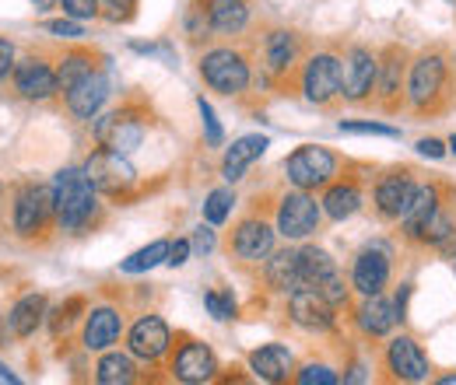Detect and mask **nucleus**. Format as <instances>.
Masks as SVG:
<instances>
[{"mask_svg":"<svg viewBox=\"0 0 456 385\" xmlns=\"http://www.w3.org/2000/svg\"><path fill=\"white\" fill-rule=\"evenodd\" d=\"M200 116H204V126H208V144H222V126H218V119H215V109H211V102H204L200 99Z\"/></svg>","mask_w":456,"mask_h":385,"instance_id":"c03bdc74","label":"nucleus"},{"mask_svg":"<svg viewBox=\"0 0 456 385\" xmlns=\"http://www.w3.org/2000/svg\"><path fill=\"white\" fill-rule=\"evenodd\" d=\"M134 379H137V368H134V361L126 354H106L99 361V368H95V382L102 385H126Z\"/></svg>","mask_w":456,"mask_h":385,"instance_id":"7c9ffc66","label":"nucleus"},{"mask_svg":"<svg viewBox=\"0 0 456 385\" xmlns=\"http://www.w3.org/2000/svg\"><path fill=\"white\" fill-rule=\"evenodd\" d=\"M119 333H123V319L116 309H92L85 333H81V343H85V350H110L119 340Z\"/></svg>","mask_w":456,"mask_h":385,"instance_id":"dca6fc26","label":"nucleus"},{"mask_svg":"<svg viewBox=\"0 0 456 385\" xmlns=\"http://www.w3.org/2000/svg\"><path fill=\"white\" fill-rule=\"evenodd\" d=\"M232 204H235L232 189H215V193L208 197V204H204V218H208V224H222V221H228Z\"/></svg>","mask_w":456,"mask_h":385,"instance_id":"72a5a7b5","label":"nucleus"},{"mask_svg":"<svg viewBox=\"0 0 456 385\" xmlns=\"http://www.w3.org/2000/svg\"><path fill=\"white\" fill-rule=\"evenodd\" d=\"M166 256H169V242H151V245L137 249L130 260H123V263H119V270H123V274H144V270H151V267L166 263Z\"/></svg>","mask_w":456,"mask_h":385,"instance_id":"473e14b6","label":"nucleus"},{"mask_svg":"<svg viewBox=\"0 0 456 385\" xmlns=\"http://www.w3.org/2000/svg\"><path fill=\"white\" fill-rule=\"evenodd\" d=\"M295 56H298L295 32L278 28V32H271V36H267V67H271V74H285L288 67L295 63Z\"/></svg>","mask_w":456,"mask_h":385,"instance_id":"cd10ccee","label":"nucleus"},{"mask_svg":"<svg viewBox=\"0 0 456 385\" xmlns=\"http://www.w3.org/2000/svg\"><path fill=\"white\" fill-rule=\"evenodd\" d=\"M137 14V0H102V18L113 21V25H123Z\"/></svg>","mask_w":456,"mask_h":385,"instance_id":"e433bc0d","label":"nucleus"},{"mask_svg":"<svg viewBox=\"0 0 456 385\" xmlns=\"http://www.w3.org/2000/svg\"><path fill=\"white\" fill-rule=\"evenodd\" d=\"M204 301H208L211 316H215V319H222V323L235 316V301H232V294H222V291H208V294H204Z\"/></svg>","mask_w":456,"mask_h":385,"instance_id":"58836bf2","label":"nucleus"},{"mask_svg":"<svg viewBox=\"0 0 456 385\" xmlns=\"http://www.w3.org/2000/svg\"><path fill=\"white\" fill-rule=\"evenodd\" d=\"M320 291H323V298H327V301H330L334 309H338V305H344V301H347V291H344V280H341V277H338V274H334V277H327V280L320 284Z\"/></svg>","mask_w":456,"mask_h":385,"instance_id":"79ce46f5","label":"nucleus"},{"mask_svg":"<svg viewBox=\"0 0 456 385\" xmlns=\"http://www.w3.org/2000/svg\"><path fill=\"white\" fill-rule=\"evenodd\" d=\"M341 133H376V137H397L394 126L383 123H341Z\"/></svg>","mask_w":456,"mask_h":385,"instance_id":"a19ab883","label":"nucleus"},{"mask_svg":"<svg viewBox=\"0 0 456 385\" xmlns=\"http://www.w3.org/2000/svg\"><path fill=\"white\" fill-rule=\"evenodd\" d=\"M53 228H60L53 186L36 179L18 182L11 189V231L28 245H43L53 235Z\"/></svg>","mask_w":456,"mask_h":385,"instance_id":"f257e3e1","label":"nucleus"},{"mask_svg":"<svg viewBox=\"0 0 456 385\" xmlns=\"http://www.w3.org/2000/svg\"><path fill=\"white\" fill-rule=\"evenodd\" d=\"M400 312L387 301V298H379V294H369V301L362 305V312H358V323H362V330L372 333V336H383V333H390L397 326Z\"/></svg>","mask_w":456,"mask_h":385,"instance_id":"393cba45","label":"nucleus"},{"mask_svg":"<svg viewBox=\"0 0 456 385\" xmlns=\"http://www.w3.org/2000/svg\"><path fill=\"white\" fill-rule=\"evenodd\" d=\"M172 375L179 379V382H211L215 375H218V357H215V350L208 347V343H197V340H186L179 350H175V357H172Z\"/></svg>","mask_w":456,"mask_h":385,"instance_id":"1a4fd4ad","label":"nucleus"},{"mask_svg":"<svg viewBox=\"0 0 456 385\" xmlns=\"http://www.w3.org/2000/svg\"><path fill=\"white\" fill-rule=\"evenodd\" d=\"M63 99H67V112H70L74 119H92L95 112L102 109V102L110 99V81H106L102 70H92V74L81 77Z\"/></svg>","mask_w":456,"mask_h":385,"instance_id":"4468645a","label":"nucleus"},{"mask_svg":"<svg viewBox=\"0 0 456 385\" xmlns=\"http://www.w3.org/2000/svg\"><path fill=\"white\" fill-rule=\"evenodd\" d=\"M298 274H302V287H320L327 277L338 274V263L330 260V253L309 245L298 253Z\"/></svg>","mask_w":456,"mask_h":385,"instance_id":"a878e982","label":"nucleus"},{"mask_svg":"<svg viewBox=\"0 0 456 385\" xmlns=\"http://www.w3.org/2000/svg\"><path fill=\"white\" fill-rule=\"evenodd\" d=\"M387 277H390V260H387V253L365 249V253L358 256V263H354L351 284H354V291H362V294H379L383 284H387Z\"/></svg>","mask_w":456,"mask_h":385,"instance_id":"a211bd4d","label":"nucleus"},{"mask_svg":"<svg viewBox=\"0 0 456 385\" xmlns=\"http://www.w3.org/2000/svg\"><path fill=\"white\" fill-rule=\"evenodd\" d=\"M358 204H362V193H358V186H354V182L330 186V193L323 197V211H327V214H330L334 221L351 218V214L358 211Z\"/></svg>","mask_w":456,"mask_h":385,"instance_id":"c85d7f7f","label":"nucleus"},{"mask_svg":"<svg viewBox=\"0 0 456 385\" xmlns=\"http://www.w3.org/2000/svg\"><path fill=\"white\" fill-rule=\"evenodd\" d=\"M397 74H400V63L390 60V63H387V74H383V92H387V95L397 92Z\"/></svg>","mask_w":456,"mask_h":385,"instance_id":"09e8293b","label":"nucleus"},{"mask_svg":"<svg viewBox=\"0 0 456 385\" xmlns=\"http://www.w3.org/2000/svg\"><path fill=\"white\" fill-rule=\"evenodd\" d=\"M7 340H14V333H11V323H7V316H0V347H7Z\"/></svg>","mask_w":456,"mask_h":385,"instance_id":"3c124183","label":"nucleus"},{"mask_svg":"<svg viewBox=\"0 0 456 385\" xmlns=\"http://www.w3.org/2000/svg\"><path fill=\"white\" fill-rule=\"evenodd\" d=\"M443 84V60L439 56H425L414 63V74H411V99L418 106H425Z\"/></svg>","mask_w":456,"mask_h":385,"instance_id":"b1692460","label":"nucleus"},{"mask_svg":"<svg viewBox=\"0 0 456 385\" xmlns=\"http://www.w3.org/2000/svg\"><path fill=\"white\" fill-rule=\"evenodd\" d=\"M53 193H57V221L60 231L70 235H85L99 224V200H95V186L81 168H60L53 179Z\"/></svg>","mask_w":456,"mask_h":385,"instance_id":"f03ea898","label":"nucleus"},{"mask_svg":"<svg viewBox=\"0 0 456 385\" xmlns=\"http://www.w3.org/2000/svg\"><path fill=\"white\" fill-rule=\"evenodd\" d=\"M387 361H390V372H394L397 379H407V382H421V379L428 375V361H425V354H421L418 343L407 340V336H400V340L390 343Z\"/></svg>","mask_w":456,"mask_h":385,"instance_id":"6ab92c4d","label":"nucleus"},{"mask_svg":"<svg viewBox=\"0 0 456 385\" xmlns=\"http://www.w3.org/2000/svg\"><path fill=\"white\" fill-rule=\"evenodd\" d=\"M4 200H7V189L0 186V228H4V211H7V204H4Z\"/></svg>","mask_w":456,"mask_h":385,"instance_id":"864d4df0","label":"nucleus"},{"mask_svg":"<svg viewBox=\"0 0 456 385\" xmlns=\"http://www.w3.org/2000/svg\"><path fill=\"white\" fill-rule=\"evenodd\" d=\"M295 382L298 385H334L338 382V375H334L330 368H323V365H305V368L295 375Z\"/></svg>","mask_w":456,"mask_h":385,"instance_id":"4c0bfd02","label":"nucleus"},{"mask_svg":"<svg viewBox=\"0 0 456 385\" xmlns=\"http://www.w3.org/2000/svg\"><path fill=\"white\" fill-rule=\"evenodd\" d=\"M144 130H148V126H144V119H141L137 112L116 109L99 119V126H95V140H99L102 148H110V151L130 155V151L141 148Z\"/></svg>","mask_w":456,"mask_h":385,"instance_id":"0eeeda50","label":"nucleus"},{"mask_svg":"<svg viewBox=\"0 0 456 385\" xmlns=\"http://www.w3.org/2000/svg\"><path fill=\"white\" fill-rule=\"evenodd\" d=\"M190 249H193L190 242H172V245H169V256H166V263H169L172 270H175V267H183V263H186V256H190Z\"/></svg>","mask_w":456,"mask_h":385,"instance_id":"49530a36","label":"nucleus"},{"mask_svg":"<svg viewBox=\"0 0 456 385\" xmlns=\"http://www.w3.org/2000/svg\"><path fill=\"white\" fill-rule=\"evenodd\" d=\"M418 235H421V238H428V242H446V238H450V221L436 211L432 218L421 224V231H418Z\"/></svg>","mask_w":456,"mask_h":385,"instance_id":"ea45409f","label":"nucleus"},{"mask_svg":"<svg viewBox=\"0 0 456 385\" xmlns=\"http://www.w3.org/2000/svg\"><path fill=\"white\" fill-rule=\"evenodd\" d=\"M193 249L208 256V253L215 249V231H211V228H197V235H193Z\"/></svg>","mask_w":456,"mask_h":385,"instance_id":"de8ad7c7","label":"nucleus"},{"mask_svg":"<svg viewBox=\"0 0 456 385\" xmlns=\"http://www.w3.org/2000/svg\"><path fill=\"white\" fill-rule=\"evenodd\" d=\"M338 168V158L327 151V148H316V144H305L298 148L295 155L285 158L288 182L298 186V189H316V186H327L330 175Z\"/></svg>","mask_w":456,"mask_h":385,"instance_id":"7ed1b4c3","label":"nucleus"},{"mask_svg":"<svg viewBox=\"0 0 456 385\" xmlns=\"http://www.w3.org/2000/svg\"><path fill=\"white\" fill-rule=\"evenodd\" d=\"M411 197H414V186H411L407 175H387V179L379 182V189H376V204H379V211H383L387 218H400V214L407 211Z\"/></svg>","mask_w":456,"mask_h":385,"instance_id":"5701e85b","label":"nucleus"},{"mask_svg":"<svg viewBox=\"0 0 456 385\" xmlns=\"http://www.w3.org/2000/svg\"><path fill=\"white\" fill-rule=\"evenodd\" d=\"M443 385H456V375H446V379H443Z\"/></svg>","mask_w":456,"mask_h":385,"instance_id":"5fc2aeb1","label":"nucleus"},{"mask_svg":"<svg viewBox=\"0 0 456 385\" xmlns=\"http://www.w3.org/2000/svg\"><path fill=\"white\" fill-rule=\"evenodd\" d=\"M418 151H421L425 158H443V155H446V148H443L439 140H432V137H425V140H418Z\"/></svg>","mask_w":456,"mask_h":385,"instance_id":"8fccbe9b","label":"nucleus"},{"mask_svg":"<svg viewBox=\"0 0 456 385\" xmlns=\"http://www.w3.org/2000/svg\"><path fill=\"white\" fill-rule=\"evenodd\" d=\"M92 70H99L95 63H92V53H67L63 56V63L57 67V88L67 95L81 77H88Z\"/></svg>","mask_w":456,"mask_h":385,"instance_id":"2f4dec72","label":"nucleus"},{"mask_svg":"<svg viewBox=\"0 0 456 385\" xmlns=\"http://www.w3.org/2000/svg\"><path fill=\"white\" fill-rule=\"evenodd\" d=\"M85 175H88L92 186H95L99 193H106V197H123V193L137 182V172L126 162V155L110 151V148H102V151H95V155L88 158Z\"/></svg>","mask_w":456,"mask_h":385,"instance_id":"20e7f679","label":"nucleus"},{"mask_svg":"<svg viewBox=\"0 0 456 385\" xmlns=\"http://www.w3.org/2000/svg\"><path fill=\"white\" fill-rule=\"evenodd\" d=\"M302 88H305V99L323 106L330 102L338 92H341V60L330 53L313 56L305 63V77H302Z\"/></svg>","mask_w":456,"mask_h":385,"instance_id":"9d476101","label":"nucleus"},{"mask_svg":"<svg viewBox=\"0 0 456 385\" xmlns=\"http://www.w3.org/2000/svg\"><path fill=\"white\" fill-rule=\"evenodd\" d=\"M11 81H14V92H18L21 99H28V102H46V99H53V95L60 92L53 63L43 60V56H36V53L14 63Z\"/></svg>","mask_w":456,"mask_h":385,"instance_id":"423d86ee","label":"nucleus"},{"mask_svg":"<svg viewBox=\"0 0 456 385\" xmlns=\"http://www.w3.org/2000/svg\"><path fill=\"white\" fill-rule=\"evenodd\" d=\"M249 368L264 382H285L288 372H291V354H288V347H281V343H267V347H260V350L249 354Z\"/></svg>","mask_w":456,"mask_h":385,"instance_id":"4be33fe9","label":"nucleus"},{"mask_svg":"<svg viewBox=\"0 0 456 385\" xmlns=\"http://www.w3.org/2000/svg\"><path fill=\"white\" fill-rule=\"evenodd\" d=\"M46 32H53V36H60V39H81L85 36V28L74 21V18H57V21H46Z\"/></svg>","mask_w":456,"mask_h":385,"instance_id":"37998d69","label":"nucleus"},{"mask_svg":"<svg viewBox=\"0 0 456 385\" xmlns=\"http://www.w3.org/2000/svg\"><path fill=\"white\" fill-rule=\"evenodd\" d=\"M57 4L63 7V14L74 18V21H92V18L102 14V0H57Z\"/></svg>","mask_w":456,"mask_h":385,"instance_id":"c9c22d12","label":"nucleus"},{"mask_svg":"<svg viewBox=\"0 0 456 385\" xmlns=\"http://www.w3.org/2000/svg\"><path fill=\"white\" fill-rule=\"evenodd\" d=\"M208 11V28L222 32V36H235L246 28L249 21V4L246 0H200Z\"/></svg>","mask_w":456,"mask_h":385,"instance_id":"f3484780","label":"nucleus"},{"mask_svg":"<svg viewBox=\"0 0 456 385\" xmlns=\"http://www.w3.org/2000/svg\"><path fill=\"white\" fill-rule=\"evenodd\" d=\"M77 312H85V298H81V294L67 298L57 312H53V319H50V330H53V336H60V330H67V326L77 319Z\"/></svg>","mask_w":456,"mask_h":385,"instance_id":"f704fd0d","label":"nucleus"},{"mask_svg":"<svg viewBox=\"0 0 456 385\" xmlns=\"http://www.w3.org/2000/svg\"><path fill=\"white\" fill-rule=\"evenodd\" d=\"M267 280L274 291H298L302 287V274H298V253L295 249H281L274 253V260L267 263Z\"/></svg>","mask_w":456,"mask_h":385,"instance_id":"bb28decb","label":"nucleus"},{"mask_svg":"<svg viewBox=\"0 0 456 385\" xmlns=\"http://www.w3.org/2000/svg\"><path fill=\"white\" fill-rule=\"evenodd\" d=\"M372 84H376V60H372V53L369 50H351L347 60L341 63V92L351 102H358V99H365L372 92Z\"/></svg>","mask_w":456,"mask_h":385,"instance_id":"2eb2a0df","label":"nucleus"},{"mask_svg":"<svg viewBox=\"0 0 456 385\" xmlns=\"http://www.w3.org/2000/svg\"><path fill=\"white\" fill-rule=\"evenodd\" d=\"M450 148H453V151H456V133H453V137H450Z\"/></svg>","mask_w":456,"mask_h":385,"instance_id":"6e6d98bb","label":"nucleus"},{"mask_svg":"<svg viewBox=\"0 0 456 385\" xmlns=\"http://www.w3.org/2000/svg\"><path fill=\"white\" fill-rule=\"evenodd\" d=\"M169 326L159 319V316H144V319H137L134 323V330L126 336V347H130V354L134 357H141V361H159L166 350H169Z\"/></svg>","mask_w":456,"mask_h":385,"instance_id":"f8f14e48","label":"nucleus"},{"mask_svg":"<svg viewBox=\"0 0 456 385\" xmlns=\"http://www.w3.org/2000/svg\"><path fill=\"white\" fill-rule=\"evenodd\" d=\"M288 312L291 319L302 326V330H330L334 326V305L323 298L320 287H298L291 291V301H288Z\"/></svg>","mask_w":456,"mask_h":385,"instance_id":"9b49d317","label":"nucleus"},{"mask_svg":"<svg viewBox=\"0 0 456 385\" xmlns=\"http://www.w3.org/2000/svg\"><path fill=\"white\" fill-rule=\"evenodd\" d=\"M232 249L239 260H249V263H260L271 256L274 249V228L264 218H246L235 228V238H232Z\"/></svg>","mask_w":456,"mask_h":385,"instance_id":"ddd939ff","label":"nucleus"},{"mask_svg":"<svg viewBox=\"0 0 456 385\" xmlns=\"http://www.w3.org/2000/svg\"><path fill=\"white\" fill-rule=\"evenodd\" d=\"M200 74L222 95H239L249 84V63L235 53V50H211V53H204Z\"/></svg>","mask_w":456,"mask_h":385,"instance_id":"39448f33","label":"nucleus"},{"mask_svg":"<svg viewBox=\"0 0 456 385\" xmlns=\"http://www.w3.org/2000/svg\"><path fill=\"white\" fill-rule=\"evenodd\" d=\"M432 214H436V189L432 186H421V189H414V197H411V204H407V211L400 218H403L411 235H418L421 224L432 218Z\"/></svg>","mask_w":456,"mask_h":385,"instance_id":"c756f323","label":"nucleus"},{"mask_svg":"<svg viewBox=\"0 0 456 385\" xmlns=\"http://www.w3.org/2000/svg\"><path fill=\"white\" fill-rule=\"evenodd\" d=\"M320 204L309 197V189H298V193H288L278 204V231L285 238H309L316 228H320Z\"/></svg>","mask_w":456,"mask_h":385,"instance_id":"6e6552de","label":"nucleus"},{"mask_svg":"<svg viewBox=\"0 0 456 385\" xmlns=\"http://www.w3.org/2000/svg\"><path fill=\"white\" fill-rule=\"evenodd\" d=\"M0 382H7V385H18V375L7 368V365H0Z\"/></svg>","mask_w":456,"mask_h":385,"instance_id":"603ef678","label":"nucleus"},{"mask_svg":"<svg viewBox=\"0 0 456 385\" xmlns=\"http://www.w3.org/2000/svg\"><path fill=\"white\" fill-rule=\"evenodd\" d=\"M264 151H267V137H260V133L239 137V140H235V144L225 151V162H222V172H225L228 182L242 179V172L253 165V162H256Z\"/></svg>","mask_w":456,"mask_h":385,"instance_id":"412c9836","label":"nucleus"},{"mask_svg":"<svg viewBox=\"0 0 456 385\" xmlns=\"http://www.w3.org/2000/svg\"><path fill=\"white\" fill-rule=\"evenodd\" d=\"M14 63H18V60H14V43H11L7 36H0V81L14 70Z\"/></svg>","mask_w":456,"mask_h":385,"instance_id":"a18cd8bd","label":"nucleus"},{"mask_svg":"<svg viewBox=\"0 0 456 385\" xmlns=\"http://www.w3.org/2000/svg\"><path fill=\"white\" fill-rule=\"evenodd\" d=\"M43 319H46V294H36V291L25 294V298H18L11 305V312H7V323H11L14 340L32 336V333L43 326Z\"/></svg>","mask_w":456,"mask_h":385,"instance_id":"aec40b11","label":"nucleus"}]
</instances>
